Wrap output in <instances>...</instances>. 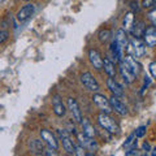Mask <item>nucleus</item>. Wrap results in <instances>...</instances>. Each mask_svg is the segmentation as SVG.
I'll list each match as a JSON object with an SVG mask.
<instances>
[{"mask_svg": "<svg viewBox=\"0 0 156 156\" xmlns=\"http://www.w3.org/2000/svg\"><path fill=\"white\" fill-rule=\"evenodd\" d=\"M57 133H58V136H60V140H61V143H62V147H64V150L66 151L68 154H74L76 144L72 140L69 133H68V130H65V129H58Z\"/></svg>", "mask_w": 156, "mask_h": 156, "instance_id": "obj_4", "label": "nucleus"}, {"mask_svg": "<svg viewBox=\"0 0 156 156\" xmlns=\"http://www.w3.org/2000/svg\"><path fill=\"white\" fill-rule=\"evenodd\" d=\"M122 62H124V65L128 68V69L133 73V76L134 77H136L140 73V64L138 62V60L134 57V56H131V55H126L125 57H124V60H122Z\"/></svg>", "mask_w": 156, "mask_h": 156, "instance_id": "obj_8", "label": "nucleus"}, {"mask_svg": "<svg viewBox=\"0 0 156 156\" xmlns=\"http://www.w3.org/2000/svg\"><path fill=\"white\" fill-rule=\"evenodd\" d=\"M120 73H121V77L124 78V81L126 82V83H131V82H134L135 77L133 76V73H131L128 68L124 65L122 61L120 62Z\"/></svg>", "mask_w": 156, "mask_h": 156, "instance_id": "obj_20", "label": "nucleus"}, {"mask_svg": "<svg viewBox=\"0 0 156 156\" xmlns=\"http://www.w3.org/2000/svg\"><path fill=\"white\" fill-rule=\"evenodd\" d=\"M142 38H143V43L146 46L155 47V44H156V29H155V26L146 27Z\"/></svg>", "mask_w": 156, "mask_h": 156, "instance_id": "obj_12", "label": "nucleus"}, {"mask_svg": "<svg viewBox=\"0 0 156 156\" xmlns=\"http://www.w3.org/2000/svg\"><path fill=\"white\" fill-rule=\"evenodd\" d=\"M98 37H99V41L101 43H105V42H108L111 39L112 31L109 30V29H101V30L99 31V34H98Z\"/></svg>", "mask_w": 156, "mask_h": 156, "instance_id": "obj_24", "label": "nucleus"}, {"mask_svg": "<svg viewBox=\"0 0 156 156\" xmlns=\"http://www.w3.org/2000/svg\"><path fill=\"white\" fill-rule=\"evenodd\" d=\"M103 68H104V72L108 74L109 78L116 77V65H115V62L112 61L111 58H108V57L104 58L103 60Z\"/></svg>", "mask_w": 156, "mask_h": 156, "instance_id": "obj_18", "label": "nucleus"}, {"mask_svg": "<svg viewBox=\"0 0 156 156\" xmlns=\"http://www.w3.org/2000/svg\"><path fill=\"white\" fill-rule=\"evenodd\" d=\"M66 104H68V109H69L70 113H72V119L74 120L77 124H81L82 120H83V117H82V111L80 108V105H78L77 100L74 98H68Z\"/></svg>", "mask_w": 156, "mask_h": 156, "instance_id": "obj_3", "label": "nucleus"}, {"mask_svg": "<svg viewBox=\"0 0 156 156\" xmlns=\"http://www.w3.org/2000/svg\"><path fill=\"white\" fill-rule=\"evenodd\" d=\"M0 3H2V2H0Z\"/></svg>", "mask_w": 156, "mask_h": 156, "instance_id": "obj_39", "label": "nucleus"}, {"mask_svg": "<svg viewBox=\"0 0 156 156\" xmlns=\"http://www.w3.org/2000/svg\"><path fill=\"white\" fill-rule=\"evenodd\" d=\"M46 155L47 156H60V155H57V152H56L55 150H51V148L46 151Z\"/></svg>", "mask_w": 156, "mask_h": 156, "instance_id": "obj_34", "label": "nucleus"}, {"mask_svg": "<svg viewBox=\"0 0 156 156\" xmlns=\"http://www.w3.org/2000/svg\"><path fill=\"white\" fill-rule=\"evenodd\" d=\"M77 138L80 140V144L82 147L85 150H89L90 152H94V151L99 148V144H98L96 140L94 138H90V136L85 135L83 133H77Z\"/></svg>", "mask_w": 156, "mask_h": 156, "instance_id": "obj_6", "label": "nucleus"}, {"mask_svg": "<svg viewBox=\"0 0 156 156\" xmlns=\"http://www.w3.org/2000/svg\"><path fill=\"white\" fill-rule=\"evenodd\" d=\"M143 156H150V155H148V154H144V155H143Z\"/></svg>", "mask_w": 156, "mask_h": 156, "instance_id": "obj_37", "label": "nucleus"}, {"mask_svg": "<svg viewBox=\"0 0 156 156\" xmlns=\"http://www.w3.org/2000/svg\"><path fill=\"white\" fill-rule=\"evenodd\" d=\"M89 58H90V62L95 69H98V70L103 69V57H101L100 52L98 50H95V48L89 50Z\"/></svg>", "mask_w": 156, "mask_h": 156, "instance_id": "obj_14", "label": "nucleus"}, {"mask_svg": "<svg viewBox=\"0 0 156 156\" xmlns=\"http://www.w3.org/2000/svg\"><path fill=\"white\" fill-rule=\"evenodd\" d=\"M115 41H116L117 44L120 46L121 50L126 47V44H128V38H126V33L122 30V29H119V30H117Z\"/></svg>", "mask_w": 156, "mask_h": 156, "instance_id": "obj_21", "label": "nucleus"}, {"mask_svg": "<svg viewBox=\"0 0 156 156\" xmlns=\"http://www.w3.org/2000/svg\"><path fill=\"white\" fill-rule=\"evenodd\" d=\"M125 156H139V150L136 147H131L125 152Z\"/></svg>", "mask_w": 156, "mask_h": 156, "instance_id": "obj_28", "label": "nucleus"}, {"mask_svg": "<svg viewBox=\"0 0 156 156\" xmlns=\"http://www.w3.org/2000/svg\"><path fill=\"white\" fill-rule=\"evenodd\" d=\"M154 5H155V2H152V0H146V2L142 3L143 8H152Z\"/></svg>", "mask_w": 156, "mask_h": 156, "instance_id": "obj_32", "label": "nucleus"}, {"mask_svg": "<svg viewBox=\"0 0 156 156\" xmlns=\"http://www.w3.org/2000/svg\"><path fill=\"white\" fill-rule=\"evenodd\" d=\"M111 51H112V55H113L115 60L116 61H122V50L120 48V46L116 43V41H112L111 43Z\"/></svg>", "mask_w": 156, "mask_h": 156, "instance_id": "obj_23", "label": "nucleus"}, {"mask_svg": "<svg viewBox=\"0 0 156 156\" xmlns=\"http://www.w3.org/2000/svg\"><path fill=\"white\" fill-rule=\"evenodd\" d=\"M41 136H42V140L44 142L48 147H50L51 150H57L58 148V142L56 139L55 134H52V131H50L48 129H41Z\"/></svg>", "mask_w": 156, "mask_h": 156, "instance_id": "obj_7", "label": "nucleus"}, {"mask_svg": "<svg viewBox=\"0 0 156 156\" xmlns=\"http://www.w3.org/2000/svg\"><path fill=\"white\" fill-rule=\"evenodd\" d=\"M146 126H139V128H136L135 131H134V136H136V138H142V136L146 134Z\"/></svg>", "mask_w": 156, "mask_h": 156, "instance_id": "obj_27", "label": "nucleus"}, {"mask_svg": "<svg viewBox=\"0 0 156 156\" xmlns=\"http://www.w3.org/2000/svg\"><path fill=\"white\" fill-rule=\"evenodd\" d=\"M92 101L99 107V109H101L103 113L109 115L112 112V108L109 105V100H108V98H105V95L99 94V92H95V94L92 95Z\"/></svg>", "mask_w": 156, "mask_h": 156, "instance_id": "obj_5", "label": "nucleus"}, {"mask_svg": "<svg viewBox=\"0 0 156 156\" xmlns=\"http://www.w3.org/2000/svg\"><path fill=\"white\" fill-rule=\"evenodd\" d=\"M108 100H109V105H111L112 111H115L116 113H119L120 116H126L128 115V107H126L125 103H122L119 98L112 96V98H109Z\"/></svg>", "mask_w": 156, "mask_h": 156, "instance_id": "obj_9", "label": "nucleus"}, {"mask_svg": "<svg viewBox=\"0 0 156 156\" xmlns=\"http://www.w3.org/2000/svg\"><path fill=\"white\" fill-rule=\"evenodd\" d=\"M130 50L135 55V57H142L146 53V44L143 43L142 39H135L133 38L130 41Z\"/></svg>", "mask_w": 156, "mask_h": 156, "instance_id": "obj_11", "label": "nucleus"}, {"mask_svg": "<svg viewBox=\"0 0 156 156\" xmlns=\"http://www.w3.org/2000/svg\"><path fill=\"white\" fill-rule=\"evenodd\" d=\"M34 11H35V5H34V4H31V3L26 4V5H23V7L17 12V20H18L20 22L26 21V20H29V18L33 16Z\"/></svg>", "mask_w": 156, "mask_h": 156, "instance_id": "obj_13", "label": "nucleus"}, {"mask_svg": "<svg viewBox=\"0 0 156 156\" xmlns=\"http://www.w3.org/2000/svg\"><path fill=\"white\" fill-rule=\"evenodd\" d=\"M81 124H82V133L87 136H90V138H94L96 135V129L94 128V125H92L87 119L82 120Z\"/></svg>", "mask_w": 156, "mask_h": 156, "instance_id": "obj_17", "label": "nucleus"}, {"mask_svg": "<svg viewBox=\"0 0 156 156\" xmlns=\"http://www.w3.org/2000/svg\"><path fill=\"white\" fill-rule=\"evenodd\" d=\"M148 69H150V73H151V77L156 78V62H155V61H151V62H150Z\"/></svg>", "mask_w": 156, "mask_h": 156, "instance_id": "obj_29", "label": "nucleus"}, {"mask_svg": "<svg viewBox=\"0 0 156 156\" xmlns=\"http://www.w3.org/2000/svg\"><path fill=\"white\" fill-rule=\"evenodd\" d=\"M130 4H131V5H130V7H131V9H133V11H135V12H138V11H139V9H140V8H139V3H138V2H131Z\"/></svg>", "mask_w": 156, "mask_h": 156, "instance_id": "obj_33", "label": "nucleus"}, {"mask_svg": "<svg viewBox=\"0 0 156 156\" xmlns=\"http://www.w3.org/2000/svg\"><path fill=\"white\" fill-rule=\"evenodd\" d=\"M74 154H76V156H87V151L82 147L81 144H78L74 147Z\"/></svg>", "mask_w": 156, "mask_h": 156, "instance_id": "obj_26", "label": "nucleus"}, {"mask_svg": "<svg viewBox=\"0 0 156 156\" xmlns=\"http://www.w3.org/2000/svg\"><path fill=\"white\" fill-rule=\"evenodd\" d=\"M81 82L89 91H92V92L99 91V83H98L95 77L92 76L90 72H83L81 74Z\"/></svg>", "mask_w": 156, "mask_h": 156, "instance_id": "obj_2", "label": "nucleus"}, {"mask_svg": "<svg viewBox=\"0 0 156 156\" xmlns=\"http://www.w3.org/2000/svg\"><path fill=\"white\" fill-rule=\"evenodd\" d=\"M155 14H156V9L152 8L151 11L148 12V18L151 20V23H152V26H155V23H156V17H155Z\"/></svg>", "mask_w": 156, "mask_h": 156, "instance_id": "obj_30", "label": "nucleus"}, {"mask_svg": "<svg viewBox=\"0 0 156 156\" xmlns=\"http://www.w3.org/2000/svg\"><path fill=\"white\" fill-rule=\"evenodd\" d=\"M98 122H99V125L104 130L109 131V133H112V134H119L120 133V126H119V124H117L109 115L100 112V113L98 115Z\"/></svg>", "mask_w": 156, "mask_h": 156, "instance_id": "obj_1", "label": "nucleus"}, {"mask_svg": "<svg viewBox=\"0 0 156 156\" xmlns=\"http://www.w3.org/2000/svg\"><path fill=\"white\" fill-rule=\"evenodd\" d=\"M143 150L146 151V154H148V151L151 150V147H150V144H148L147 142H144V143H143Z\"/></svg>", "mask_w": 156, "mask_h": 156, "instance_id": "obj_35", "label": "nucleus"}, {"mask_svg": "<svg viewBox=\"0 0 156 156\" xmlns=\"http://www.w3.org/2000/svg\"><path fill=\"white\" fill-rule=\"evenodd\" d=\"M130 144H133V147H135L136 146V140H135V136H134V133L133 134H130L128 136V139L125 140V143H124V147H129Z\"/></svg>", "mask_w": 156, "mask_h": 156, "instance_id": "obj_25", "label": "nucleus"}, {"mask_svg": "<svg viewBox=\"0 0 156 156\" xmlns=\"http://www.w3.org/2000/svg\"><path fill=\"white\" fill-rule=\"evenodd\" d=\"M52 108H53V112H55V115L57 117L65 116L66 109H65V105H64V103H62V99H61L60 95L55 94L52 96Z\"/></svg>", "mask_w": 156, "mask_h": 156, "instance_id": "obj_10", "label": "nucleus"}, {"mask_svg": "<svg viewBox=\"0 0 156 156\" xmlns=\"http://www.w3.org/2000/svg\"><path fill=\"white\" fill-rule=\"evenodd\" d=\"M150 151H151V155H150V156H156V150H155V148L150 150Z\"/></svg>", "mask_w": 156, "mask_h": 156, "instance_id": "obj_36", "label": "nucleus"}, {"mask_svg": "<svg viewBox=\"0 0 156 156\" xmlns=\"http://www.w3.org/2000/svg\"><path fill=\"white\" fill-rule=\"evenodd\" d=\"M29 147H30V151H33V152H35L38 155H42V152L44 151V146H43V142H42V140H38V139L30 140V143H29Z\"/></svg>", "mask_w": 156, "mask_h": 156, "instance_id": "obj_22", "label": "nucleus"}, {"mask_svg": "<svg viewBox=\"0 0 156 156\" xmlns=\"http://www.w3.org/2000/svg\"><path fill=\"white\" fill-rule=\"evenodd\" d=\"M8 37H9V33L7 30H0V44L7 41Z\"/></svg>", "mask_w": 156, "mask_h": 156, "instance_id": "obj_31", "label": "nucleus"}, {"mask_svg": "<svg viewBox=\"0 0 156 156\" xmlns=\"http://www.w3.org/2000/svg\"><path fill=\"white\" fill-rule=\"evenodd\" d=\"M37 156H44V155H37Z\"/></svg>", "mask_w": 156, "mask_h": 156, "instance_id": "obj_38", "label": "nucleus"}, {"mask_svg": "<svg viewBox=\"0 0 156 156\" xmlns=\"http://www.w3.org/2000/svg\"><path fill=\"white\" fill-rule=\"evenodd\" d=\"M144 30H146L144 22L143 21H136V22H134V25H133V27H131L130 33H131V35H133L135 39H140L143 37Z\"/></svg>", "mask_w": 156, "mask_h": 156, "instance_id": "obj_16", "label": "nucleus"}, {"mask_svg": "<svg viewBox=\"0 0 156 156\" xmlns=\"http://www.w3.org/2000/svg\"><path fill=\"white\" fill-rule=\"evenodd\" d=\"M107 87L109 89V91L112 92V96H116V98H120L124 95V89L119 82H117L115 78H108L107 80Z\"/></svg>", "mask_w": 156, "mask_h": 156, "instance_id": "obj_15", "label": "nucleus"}, {"mask_svg": "<svg viewBox=\"0 0 156 156\" xmlns=\"http://www.w3.org/2000/svg\"><path fill=\"white\" fill-rule=\"evenodd\" d=\"M135 22V17H134V13L133 12H128L124 17V21H122V30L126 31H130L131 27H133Z\"/></svg>", "mask_w": 156, "mask_h": 156, "instance_id": "obj_19", "label": "nucleus"}]
</instances>
